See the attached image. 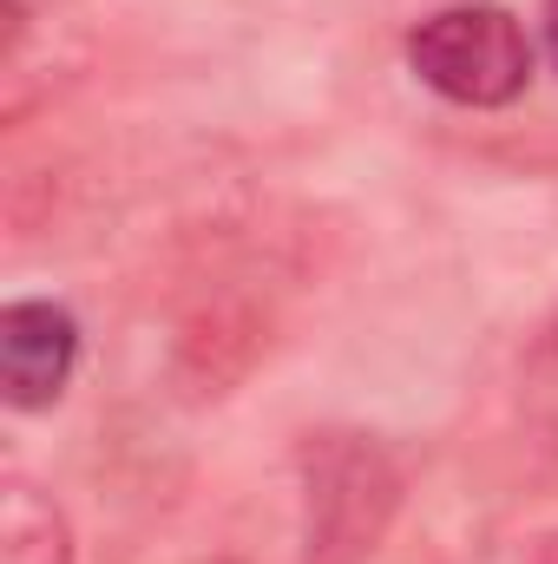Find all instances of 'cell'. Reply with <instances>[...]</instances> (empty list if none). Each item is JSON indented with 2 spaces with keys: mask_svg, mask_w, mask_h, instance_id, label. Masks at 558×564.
I'll return each mask as SVG.
<instances>
[{
  "mask_svg": "<svg viewBox=\"0 0 558 564\" xmlns=\"http://www.w3.org/2000/svg\"><path fill=\"white\" fill-rule=\"evenodd\" d=\"M408 66H415L420 86L440 93L447 106L500 112V106H513L533 86V40L493 0L440 7L408 33Z\"/></svg>",
  "mask_w": 558,
  "mask_h": 564,
  "instance_id": "obj_2",
  "label": "cell"
},
{
  "mask_svg": "<svg viewBox=\"0 0 558 564\" xmlns=\"http://www.w3.org/2000/svg\"><path fill=\"white\" fill-rule=\"evenodd\" d=\"M539 26H546V53H552V73H558V0L539 7Z\"/></svg>",
  "mask_w": 558,
  "mask_h": 564,
  "instance_id": "obj_6",
  "label": "cell"
},
{
  "mask_svg": "<svg viewBox=\"0 0 558 564\" xmlns=\"http://www.w3.org/2000/svg\"><path fill=\"white\" fill-rule=\"evenodd\" d=\"M197 564H237V558H197Z\"/></svg>",
  "mask_w": 558,
  "mask_h": 564,
  "instance_id": "obj_7",
  "label": "cell"
},
{
  "mask_svg": "<svg viewBox=\"0 0 558 564\" xmlns=\"http://www.w3.org/2000/svg\"><path fill=\"white\" fill-rule=\"evenodd\" d=\"M533 401H539V421L558 433V322L539 335V348H533Z\"/></svg>",
  "mask_w": 558,
  "mask_h": 564,
  "instance_id": "obj_5",
  "label": "cell"
},
{
  "mask_svg": "<svg viewBox=\"0 0 558 564\" xmlns=\"http://www.w3.org/2000/svg\"><path fill=\"white\" fill-rule=\"evenodd\" d=\"M302 564H368L401 512V466L375 433H309L302 453Z\"/></svg>",
  "mask_w": 558,
  "mask_h": 564,
  "instance_id": "obj_1",
  "label": "cell"
},
{
  "mask_svg": "<svg viewBox=\"0 0 558 564\" xmlns=\"http://www.w3.org/2000/svg\"><path fill=\"white\" fill-rule=\"evenodd\" d=\"M0 532H7V558L13 564H66V525H60V512L33 486H13L7 492Z\"/></svg>",
  "mask_w": 558,
  "mask_h": 564,
  "instance_id": "obj_4",
  "label": "cell"
},
{
  "mask_svg": "<svg viewBox=\"0 0 558 564\" xmlns=\"http://www.w3.org/2000/svg\"><path fill=\"white\" fill-rule=\"evenodd\" d=\"M79 361V322L60 302H7L0 308V394L20 414H40L66 394Z\"/></svg>",
  "mask_w": 558,
  "mask_h": 564,
  "instance_id": "obj_3",
  "label": "cell"
}]
</instances>
